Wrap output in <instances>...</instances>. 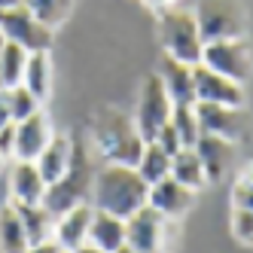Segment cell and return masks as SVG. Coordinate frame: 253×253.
<instances>
[{
	"label": "cell",
	"mask_w": 253,
	"mask_h": 253,
	"mask_svg": "<svg viewBox=\"0 0 253 253\" xmlns=\"http://www.w3.org/2000/svg\"><path fill=\"white\" fill-rule=\"evenodd\" d=\"M88 244L101 247L104 253H116L119 247H125V220L113 213L95 211L92 216V229H88Z\"/></svg>",
	"instance_id": "d6986e66"
},
{
	"label": "cell",
	"mask_w": 253,
	"mask_h": 253,
	"mask_svg": "<svg viewBox=\"0 0 253 253\" xmlns=\"http://www.w3.org/2000/svg\"><path fill=\"white\" fill-rule=\"evenodd\" d=\"M28 253H64V250H61L55 241H43V244H31Z\"/></svg>",
	"instance_id": "d6a6232c"
},
{
	"label": "cell",
	"mask_w": 253,
	"mask_h": 253,
	"mask_svg": "<svg viewBox=\"0 0 253 253\" xmlns=\"http://www.w3.org/2000/svg\"><path fill=\"white\" fill-rule=\"evenodd\" d=\"M15 208L22 213V223H25V232H28L31 244L52 241V235H55V213H52L46 205H15Z\"/></svg>",
	"instance_id": "44dd1931"
},
{
	"label": "cell",
	"mask_w": 253,
	"mask_h": 253,
	"mask_svg": "<svg viewBox=\"0 0 253 253\" xmlns=\"http://www.w3.org/2000/svg\"><path fill=\"white\" fill-rule=\"evenodd\" d=\"M3 95H6V104H9V113H12V122H22L28 116H34L40 110V98H34L28 88L19 83V85H12V88H3Z\"/></svg>",
	"instance_id": "83f0119b"
},
{
	"label": "cell",
	"mask_w": 253,
	"mask_h": 253,
	"mask_svg": "<svg viewBox=\"0 0 253 253\" xmlns=\"http://www.w3.org/2000/svg\"><path fill=\"white\" fill-rule=\"evenodd\" d=\"M171 125L180 137L183 147H195V140L202 137V125H198V116H195V104H177L174 113H171Z\"/></svg>",
	"instance_id": "484cf974"
},
{
	"label": "cell",
	"mask_w": 253,
	"mask_h": 253,
	"mask_svg": "<svg viewBox=\"0 0 253 253\" xmlns=\"http://www.w3.org/2000/svg\"><path fill=\"white\" fill-rule=\"evenodd\" d=\"M74 253H104L101 247H95V244H83L80 250H74Z\"/></svg>",
	"instance_id": "e575fe53"
},
{
	"label": "cell",
	"mask_w": 253,
	"mask_h": 253,
	"mask_svg": "<svg viewBox=\"0 0 253 253\" xmlns=\"http://www.w3.org/2000/svg\"><path fill=\"white\" fill-rule=\"evenodd\" d=\"M159 77L165 83V92L171 95L174 107L177 104H195V85H192V64H183L171 55L162 58Z\"/></svg>",
	"instance_id": "e0dca14e"
},
{
	"label": "cell",
	"mask_w": 253,
	"mask_h": 253,
	"mask_svg": "<svg viewBox=\"0 0 253 253\" xmlns=\"http://www.w3.org/2000/svg\"><path fill=\"white\" fill-rule=\"evenodd\" d=\"M171 177L180 180V183L189 186V189H202L208 183L205 168H202V159H198V153L192 147H183L180 153L171 156Z\"/></svg>",
	"instance_id": "603a6c76"
},
{
	"label": "cell",
	"mask_w": 253,
	"mask_h": 253,
	"mask_svg": "<svg viewBox=\"0 0 253 253\" xmlns=\"http://www.w3.org/2000/svg\"><path fill=\"white\" fill-rule=\"evenodd\" d=\"M147 205L156 208L162 216H168V220H177V216H186L192 211V205H195V189L183 186L174 177H165V180H159V183L150 186Z\"/></svg>",
	"instance_id": "5bb4252c"
},
{
	"label": "cell",
	"mask_w": 253,
	"mask_h": 253,
	"mask_svg": "<svg viewBox=\"0 0 253 253\" xmlns=\"http://www.w3.org/2000/svg\"><path fill=\"white\" fill-rule=\"evenodd\" d=\"M9 125H12V113H9V104H6L3 88H0V131L9 128Z\"/></svg>",
	"instance_id": "1f68e13d"
},
{
	"label": "cell",
	"mask_w": 253,
	"mask_h": 253,
	"mask_svg": "<svg viewBox=\"0 0 253 253\" xmlns=\"http://www.w3.org/2000/svg\"><path fill=\"white\" fill-rule=\"evenodd\" d=\"M198 159H202V168H205V177H208V183H216V180H223L226 171L232 168V162H235V143L226 140V137H216V134H205L195 140V147Z\"/></svg>",
	"instance_id": "9a60e30c"
},
{
	"label": "cell",
	"mask_w": 253,
	"mask_h": 253,
	"mask_svg": "<svg viewBox=\"0 0 253 253\" xmlns=\"http://www.w3.org/2000/svg\"><path fill=\"white\" fill-rule=\"evenodd\" d=\"M31 241L22 223V213L12 202L0 208V253H28Z\"/></svg>",
	"instance_id": "ffe728a7"
},
{
	"label": "cell",
	"mask_w": 253,
	"mask_h": 253,
	"mask_svg": "<svg viewBox=\"0 0 253 253\" xmlns=\"http://www.w3.org/2000/svg\"><path fill=\"white\" fill-rule=\"evenodd\" d=\"M25 6L34 12V19H40L43 25H49L55 31L74 9V0H25Z\"/></svg>",
	"instance_id": "4316f807"
},
{
	"label": "cell",
	"mask_w": 253,
	"mask_h": 253,
	"mask_svg": "<svg viewBox=\"0 0 253 253\" xmlns=\"http://www.w3.org/2000/svg\"><path fill=\"white\" fill-rule=\"evenodd\" d=\"M195 116L205 134H216L226 140H241L247 134V113L244 107H226V104H205L195 101Z\"/></svg>",
	"instance_id": "30bf717a"
},
{
	"label": "cell",
	"mask_w": 253,
	"mask_h": 253,
	"mask_svg": "<svg viewBox=\"0 0 253 253\" xmlns=\"http://www.w3.org/2000/svg\"><path fill=\"white\" fill-rule=\"evenodd\" d=\"M137 171H140V177L147 180V183L153 186V183H159V180H165V177H171V156L159 147L156 140H150L147 147H143V153H140V162L134 165Z\"/></svg>",
	"instance_id": "d4e9b609"
},
{
	"label": "cell",
	"mask_w": 253,
	"mask_h": 253,
	"mask_svg": "<svg viewBox=\"0 0 253 253\" xmlns=\"http://www.w3.org/2000/svg\"><path fill=\"white\" fill-rule=\"evenodd\" d=\"M116 253H137V250H131V247H128V244H125V247H119V250H116Z\"/></svg>",
	"instance_id": "8d00e7d4"
},
{
	"label": "cell",
	"mask_w": 253,
	"mask_h": 253,
	"mask_svg": "<svg viewBox=\"0 0 253 253\" xmlns=\"http://www.w3.org/2000/svg\"><path fill=\"white\" fill-rule=\"evenodd\" d=\"M92 183H95V171H92V162H88V150L74 143V162H70L67 174L46 189L43 205L55 216H61L64 211L83 205L85 198H92Z\"/></svg>",
	"instance_id": "3957f363"
},
{
	"label": "cell",
	"mask_w": 253,
	"mask_h": 253,
	"mask_svg": "<svg viewBox=\"0 0 253 253\" xmlns=\"http://www.w3.org/2000/svg\"><path fill=\"white\" fill-rule=\"evenodd\" d=\"M192 85H195V101L244 107V85L216 74V70H211L205 64H192Z\"/></svg>",
	"instance_id": "8fae6325"
},
{
	"label": "cell",
	"mask_w": 253,
	"mask_h": 253,
	"mask_svg": "<svg viewBox=\"0 0 253 253\" xmlns=\"http://www.w3.org/2000/svg\"><path fill=\"white\" fill-rule=\"evenodd\" d=\"M159 37H162V46H165V55L183 61V64H202L205 40H202V31H198L195 12H186V9L162 12Z\"/></svg>",
	"instance_id": "277c9868"
},
{
	"label": "cell",
	"mask_w": 253,
	"mask_h": 253,
	"mask_svg": "<svg viewBox=\"0 0 253 253\" xmlns=\"http://www.w3.org/2000/svg\"><path fill=\"white\" fill-rule=\"evenodd\" d=\"M150 198V183L131 165H104L92 183V208L128 220Z\"/></svg>",
	"instance_id": "6da1fadb"
},
{
	"label": "cell",
	"mask_w": 253,
	"mask_h": 253,
	"mask_svg": "<svg viewBox=\"0 0 253 253\" xmlns=\"http://www.w3.org/2000/svg\"><path fill=\"white\" fill-rule=\"evenodd\" d=\"M195 22H198V31H202L205 43L238 40L244 34L247 15H244L241 0H198Z\"/></svg>",
	"instance_id": "5b68a950"
},
{
	"label": "cell",
	"mask_w": 253,
	"mask_h": 253,
	"mask_svg": "<svg viewBox=\"0 0 253 253\" xmlns=\"http://www.w3.org/2000/svg\"><path fill=\"white\" fill-rule=\"evenodd\" d=\"M92 147L107 165H137L147 140L140 137L134 119L116 107H101L92 119Z\"/></svg>",
	"instance_id": "7a4b0ae2"
},
{
	"label": "cell",
	"mask_w": 253,
	"mask_h": 253,
	"mask_svg": "<svg viewBox=\"0 0 253 253\" xmlns=\"http://www.w3.org/2000/svg\"><path fill=\"white\" fill-rule=\"evenodd\" d=\"M153 6H168V3H174V0H150Z\"/></svg>",
	"instance_id": "d590c367"
},
{
	"label": "cell",
	"mask_w": 253,
	"mask_h": 253,
	"mask_svg": "<svg viewBox=\"0 0 253 253\" xmlns=\"http://www.w3.org/2000/svg\"><path fill=\"white\" fill-rule=\"evenodd\" d=\"M70 162H74V140L64 137V134H52V140L46 143V150L37 156V162L34 165L40 168L43 180L52 186L55 180H61L70 168Z\"/></svg>",
	"instance_id": "ac0fdd59"
},
{
	"label": "cell",
	"mask_w": 253,
	"mask_h": 253,
	"mask_svg": "<svg viewBox=\"0 0 253 253\" xmlns=\"http://www.w3.org/2000/svg\"><path fill=\"white\" fill-rule=\"evenodd\" d=\"M232 205L253 211V165L244 168L238 174V180H235V186H232Z\"/></svg>",
	"instance_id": "f1b7e54d"
},
{
	"label": "cell",
	"mask_w": 253,
	"mask_h": 253,
	"mask_svg": "<svg viewBox=\"0 0 253 253\" xmlns=\"http://www.w3.org/2000/svg\"><path fill=\"white\" fill-rule=\"evenodd\" d=\"M171 113H174V101L171 95L165 92V83H162L159 74L147 77L140 88V101H137V116H134V125L143 140H156V134L171 122Z\"/></svg>",
	"instance_id": "8992f818"
},
{
	"label": "cell",
	"mask_w": 253,
	"mask_h": 253,
	"mask_svg": "<svg viewBox=\"0 0 253 253\" xmlns=\"http://www.w3.org/2000/svg\"><path fill=\"white\" fill-rule=\"evenodd\" d=\"M28 55L31 52L22 49L19 43H9V40L3 43V49H0V88H12L22 83Z\"/></svg>",
	"instance_id": "cb8c5ba5"
},
{
	"label": "cell",
	"mask_w": 253,
	"mask_h": 253,
	"mask_svg": "<svg viewBox=\"0 0 253 253\" xmlns=\"http://www.w3.org/2000/svg\"><path fill=\"white\" fill-rule=\"evenodd\" d=\"M49 140H52V128L40 110L22 122H12V156L19 162H37V156L46 150Z\"/></svg>",
	"instance_id": "7c38bea8"
},
{
	"label": "cell",
	"mask_w": 253,
	"mask_h": 253,
	"mask_svg": "<svg viewBox=\"0 0 253 253\" xmlns=\"http://www.w3.org/2000/svg\"><path fill=\"white\" fill-rule=\"evenodd\" d=\"M3 43H6V40H3V34H0V49H3Z\"/></svg>",
	"instance_id": "74e56055"
},
{
	"label": "cell",
	"mask_w": 253,
	"mask_h": 253,
	"mask_svg": "<svg viewBox=\"0 0 253 253\" xmlns=\"http://www.w3.org/2000/svg\"><path fill=\"white\" fill-rule=\"evenodd\" d=\"M156 143H159V147L165 150L168 156H174V153L183 150V143H180V137H177V131H174V125H171V122H168L159 134H156Z\"/></svg>",
	"instance_id": "4dcf8cb0"
},
{
	"label": "cell",
	"mask_w": 253,
	"mask_h": 253,
	"mask_svg": "<svg viewBox=\"0 0 253 253\" xmlns=\"http://www.w3.org/2000/svg\"><path fill=\"white\" fill-rule=\"evenodd\" d=\"M46 189H49V183L43 180L40 168L34 165V162H19V159H15L12 174H9L12 205H43Z\"/></svg>",
	"instance_id": "2e32d148"
},
{
	"label": "cell",
	"mask_w": 253,
	"mask_h": 253,
	"mask_svg": "<svg viewBox=\"0 0 253 253\" xmlns=\"http://www.w3.org/2000/svg\"><path fill=\"white\" fill-rule=\"evenodd\" d=\"M92 216H95V208L92 205H77L64 211L61 216H55V235H52V241H55L64 253H74L80 250L83 244H88V229H92Z\"/></svg>",
	"instance_id": "4fadbf2b"
},
{
	"label": "cell",
	"mask_w": 253,
	"mask_h": 253,
	"mask_svg": "<svg viewBox=\"0 0 253 253\" xmlns=\"http://www.w3.org/2000/svg\"><path fill=\"white\" fill-rule=\"evenodd\" d=\"M202 64L223 74L235 83H247L250 77V49L247 43L238 37V40H213V43H205V52H202Z\"/></svg>",
	"instance_id": "ba28073f"
},
{
	"label": "cell",
	"mask_w": 253,
	"mask_h": 253,
	"mask_svg": "<svg viewBox=\"0 0 253 253\" xmlns=\"http://www.w3.org/2000/svg\"><path fill=\"white\" fill-rule=\"evenodd\" d=\"M0 34H3V40L19 43L28 52H49L52 46V28L34 19L28 6L0 9Z\"/></svg>",
	"instance_id": "52a82bcc"
},
{
	"label": "cell",
	"mask_w": 253,
	"mask_h": 253,
	"mask_svg": "<svg viewBox=\"0 0 253 253\" xmlns=\"http://www.w3.org/2000/svg\"><path fill=\"white\" fill-rule=\"evenodd\" d=\"M22 85L40 101L49 95V88H52V58H49V52H31L28 55Z\"/></svg>",
	"instance_id": "7402d4cb"
},
{
	"label": "cell",
	"mask_w": 253,
	"mask_h": 253,
	"mask_svg": "<svg viewBox=\"0 0 253 253\" xmlns=\"http://www.w3.org/2000/svg\"><path fill=\"white\" fill-rule=\"evenodd\" d=\"M232 235L241 244H253V211H247V208L232 211Z\"/></svg>",
	"instance_id": "f546056e"
},
{
	"label": "cell",
	"mask_w": 253,
	"mask_h": 253,
	"mask_svg": "<svg viewBox=\"0 0 253 253\" xmlns=\"http://www.w3.org/2000/svg\"><path fill=\"white\" fill-rule=\"evenodd\" d=\"M165 226H168V216H162L156 208L143 205L125 220V244L137 253H162Z\"/></svg>",
	"instance_id": "9c48e42d"
},
{
	"label": "cell",
	"mask_w": 253,
	"mask_h": 253,
	"mask_svg": "<svg viewBox=\"0 0 253 253\" xmlns=\"http://www.w3.org/2000/svg\"><path fill=\"white\" fill-rule=\"evenodd\" d=\"M15 6H25V0H0V9H15Z\"/></svg>",
	"instance_id": "836d02e7"
}]
</instances>
